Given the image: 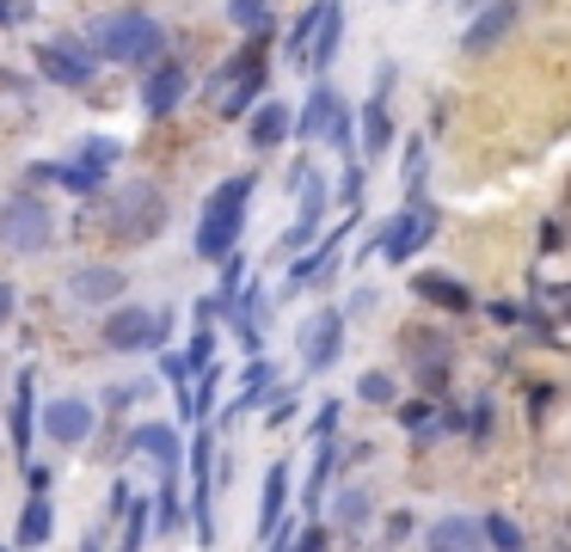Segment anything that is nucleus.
Here are the masks:
<instances>
[{"mask_svg": "<svg viewBox=\"0 0 571 552\" xmlns=\"http://www.w3.org/2000/svg\"><path fill=\"white\" fill-rule=\"evenodd\" d=\"M160 228H167V197H160L148 179L117 184V191L99 203V233H105L111 245H141V240H155Z\"/></svg>", "mask_w": 571, "mask_h": 552, "instance_id": "obj_1", "label": "nucleus"}, {"mask_svg": "<svg viewBox=\"0 0 571 552\" xmlns=\"http://www.w3.org/2000/svg\"><path fill=\"white\" fill-rule=\"evenodd\" d=\"M247 203H252V179H228L216 184V197L203 203V221H197V258L221 264L240 240V221H247Z\"/></svg>", "mask_w": 571, "mask_h": 552, "instance_id": "obj_2", "label": "nucleus"}, {"mask_svg": "<svg viewBox=\"0 0 571 552\" xmlns=\"http://www.w3.org/2000/svg\"><path fill=\"white\" fill-rule=\"evenodd\" d=\"M93 44L105 61H155L160 44H167V31L155 25L148 13H111L93 25Z\"/></svg>", "mask_w": 571, "mask_h": 552, "instance_id": "obj_3", "label": "nucleus"}, {"mask_svg": "<svg viewBox=\"0 0 571 552\" xmlns=\"http://www.w3.org/2000/svg\"><path fill=\"white\" fill-rule=\"evenodd\" d=\"M56 240V215L37 197H7L0 203V245L7 252H44Z\"/></svg>", "mask_w": 571, "mask_h": 552, "instance_id": "obj_4", "label": "nucleus"}, {"mask_svg": "<svg viewBox=\"0 0 571 552\" xmlns=\"http://www.w3.org/2000/svg\"><path fill=\"white\" fill-rule=\"evenodd\" d=\"M172 313H155V307H117L105 320V344L111 350H148V344H167Z\"/></svg>", "mask_w": 571, "mask_h": 552, "instance_id": "obj_5", "label": "nucleus"}, {"mask_svg": "<svg viewBox=\"0 0 571 552\" xmlns=\"http://www.w3.org/2000/svg\"><path fill=\"white\" fill-rule=\"evenodd\" d=\"M400 350L412 356L418 381L431 387V393L448 381V356H455V344H448V337L436 332V325H406V332H400Z\"/></svg>", "mask_w": 571, "mask_h": 552, "instance_id": "obj_6", "label": "nucleus"}, {"mask_svg": "<svg viewBox=\"0 0 571 552\" xmlns=\"http://www.w3.org/2000/svg\"><path fill=\"white\" fill-rule=\"evenodd\" d=\"M339 337H344V313H339V307H320V313L301 325V363H308V368H332V363H339Z\"/></svg>", "mask_w": 571, "mask_h": 552, "instance_id": "obj_7", "label": "nucleus"}, {"mask_svg": "<svg viewBox=\"0 0 571 552\" xmlns=\"http://www.w3.org/2000/svg\"><path fill=\"white\" fill-rule=\"evenodd\" d=\"M431 233H436V209H424V203H412V209H406L400 221H393V228L381 233V252H387V258H393V264H406V258H412V252H418V245L431 240Z\"/></svg>", "mask_w": 571, "mask_h": 552, "instance_id": "obj_8", "label": "nucleus"}, {"mask_svg": "<svg viewBox=\"0 0 571 552\" xmlns=\"http://www.w3.org/2000/svg\"><path fill=\"white\" fill-rule=\"evenodd\" d=\"M510 25H516V0H492V7H486V13L467 25L461 49H467V56H486V49L504 44V31H510Z\"/></svg>", "mask_w": 571, "mask_h": 552, "instance_id": "obj_9", "label": "nucleus"}, {"mask_svg": "<svg viewBox=\"0 0 571 552\" xmlns=\"http://www.w3.org/2000/svg\"><path fill=\"white\" fill-rule=\"evenodd\" d=\"M44 429H49V442H87L93 436V405L87 399H56L44 412Z\"/></svg>", "mask_w": 571, "mask_h": 552, "instance_id": "obj_10", "label": "nucleus"}, {"mask_svg": "<svg viewBox=\"0 0 571 552\" xmlns=\"http://www.w3.org/2000/svg\"><path fill=\"white\" fill-rule=\"evenodd\" d=\"M301 136H332V141L351 136V129H344V105H339V92L332 87H313L308 111H301Z\"/></svg>", "mask_w": 571, "mask_h": 552, "instance_id": "obj_11", "label": "nucleus"}, {"mask_svg": "<svg viewBox=\"0 0 571 552\" xmlns=\"http://www.w3.org/2000/svg\"><path fill=\"white\" fill-rule=\"evenodd\" d=\"M339 31H344V7L339 0H320V19H313V31H308V56H301V68H326L332 49H339Z\"/></svg>", "mask_w": 571, "mask_h": 552, "instance_id": "obj_12", "label": "nucleus"}, {"mask_svg": "<svg viewBox=\"0 0 571 552\" xmlns=\"http://www.w3.org/2000/svg\"><path fill=\"white\" fill-rule=\"evenodd\" d=\"M185 68H172V61H160L155 74H148V87H141V105H148V117H167V111H179V99H185Z\"/></svg>", "mask_w": 571, "mask_h": 552, "instance_id": "obj_13", "label": "nucleus"}, {"mask_svg": "<svg viewBox=\"0 0 571 552\" xmlns=\"http://www.w3.org/2000/svg\"><path fill=\"white\" fill-rule=\"evenodd\" d=\"M412 295H418V301H431V307H443V313H473V295H467L455 276H443V271L412 276Z\"/></svg>", "mask_w": 571, "mask_h": 552, "instance_id": "obj_14", "label": "nucleus"}, {"mask_svg": "<svg viewBox=\"0 0 571 552\" xmlns=\"http://www.w3.org/2000/svg\"><path fill=\"white\" fill-rule=\"evenodd\" d=\"M37 68H44L49 80H62V87H87V80H93V61L80 56L75 44H44L37 49Z\"/></svg>", "mask_w": 571, "mask_h": 552, "instance_id": "obj_15", "label": "nucleus"}, {"mask_svg": "<svg viewBox=\"0 0 571 552\" xmlns=\"http://www.w3.org/2000/svg\"><path fill=\"white\" fill-rule=\"evenodd\" d=\"M75 301H87V307H105V301H117V295L129 289V276L124 271H111V264H93V271H75Z\"/></svg>", "mask_w": 571, "mask_h": 552, "instance_id": "obj_16", "label": "nucleus"}, {"mask_svg": "<svg viewBox=\"0 0 571 552\" xmlns=\"http://www.w3.org/2000/svg\"><path fill=\"white\" fill-rule=\"evenodd\" d=\"M129 448H136V455H148L167 479H172V467H179V436H172L167 424H141L136 436H129Z\"/></svg>", "mask_w": 571, "mask_h": 552, "instance_id": "obj_17", "label": "nucleus"}, {"mask_svg": "<svg viewBox=\"0 0 571 552\" xmlns=\"http://www.w3.org/2000/svg\"><path fill=\"white\" fill-rule=\"evenodd\" d=\"M320 209H326V184L313 179V172H301V221L289 228V240H283V245H301V240H308V233L320 228Z\"/></svg>", "mask_w": 571, "mask_h": 552, "instance_id": "obj_18", "label": "nucleus"}, {"mask_svg": "<svg viewBox=\"0 0 571 552\" xmlns=\"http://www.w3.org/2000/svg\"><path fill=\"white\" fill-rule=\"evenodd\" d=\"M283 136H289V105H277V99H271V105L252 111V148H277Z\"/></svg>", "mask_w": 571, "mask_h": 552, "instance_id": "obj_19", "label": "nucleus"}, {"mask_svg": "<svg viewBox=\"0 0 571 552\" xmlns=\"http://www.w3.org/2000/svg\"><path fill=\"white\" fill-rule=\"evenodd\" d=\"M431 552H479V528L461 516H448L431 528Z\"/></svg>", "mask_w": 571, "mask_h": 552, "instance_id": "obj_20", "label": "nucleus"}, {"mask_svg": "<svg viewBox=\"0 0 571 552\" xmlns=\"http://www.w3.org/2000/svg\"><path fill=\"white\" fill-rule=\"evenodd\" d=\"M387 141H393V123H387V105H381V92H375L369 111H363V153H369V160H381Z\"/></svg>", "mask_w": 571, "mask_h": 552, "instance_id": "obj_21", "label": "nucleus"}, {"mask_svg": "<svg viewBox=\"0 0 571 552\" xmlns=\"http://www.w3.org/2000/svg\"><path fill=\"white\" fill-rule=\"evenodd\" d=\"M283 504H289V473H283V467H271V473H264V509H259V534H271V528H277Z\"/></svg>", "mask_w": 571, "mask_h": 552, "instance_id": "obj_22", "label": "nucleus"}, {"mask_svg": "<svg viewBox=\"0 0 571 552\" xmlns=\"http://www.w3.org/2000/svg\"><path fill=\"white\" fill-rule=\"evenodd\" d=\"M339 245H344V228H339V233H326V240L313 245L308 258L295 264V276H289V283H313V276H326V271H332V258H339Z\"/></svg>", "mask_w": 571, "mask_h": 552, "instance_id": "obj_23", "label": "nucleus"}, {"mask_svg": "<svg viewBox=\"0 0 571 552\" xmlns=\"http://www.w3.org/2000/svg\"><path fill=\"white\" fill-rule=\"evenodd\" d=\"M44 540H49V504H44V491H32V504L19 516V547H44Z\"/></svg>", "mask_w": 571, "mask_h": 552, "instance_id": "obj_24", "label": "nucleus"}, {"mask_svg": "<svg viewBox=\"0 0 571 552\" xmlns=\"http://www.w3.org/2000/svg\"><path fill=\"white\" fill-rule=\"evenodd\" d=\"M32 448V375L19 381V405H13V455Z\"/></svg>", "mask_w": 571, "mask_h": 552, "instance_id": "obj_25", "label": "nucleus"}, {"mask_svg": "<svg viewBox=\"0 0 571 552\" xmlns=\"http://www.w3.org/2000/svg\"><path fill=\"white\" fill-rule=\"evenodd\" d=\"M191 368H197V375H209V368H216V332H209V325H197V337H191Z\"/></svg>", "mask_w": 571, "mask_h": 552, "instance_id": "obj_26", "label": "nucleus"}, {"mask_svg": "<svg viewBox=\"0 0 571 552\" xmlns=\"http://www.w3.org/2000/svg\"><path fill=\"white\" fill-rule=\"evenodd\" d=\"M479 534L492 540V547H504V552H523V534H516V521H510V516H492Z\"/></svg>", "mask_w": 571, "mask_h": 552, "instance_id": "obj_27", "label": "nucleus"}, {"mask_svg": "<svg viewBox=\"0 0 571 552\" xmlns=\"http://www.w3.org/2000/svg\"><path fill=\"white\" fill-rule=\"evenodd\" d=\"M228 19L240 31H264V19H271V7H264V0H233L228 7Z\"/></svg>", "mask_w": 571, "mask_h": 552, "instance_id": "obj_28", "label": "nucleus"}, {"mask_svg": "<svg viewBox=\"0 0 571 552\" xmlns=\"http://www.w3.org/2000/svg\"><path fill=\"white\" fill-rule=\"evenodd\" d=\"M80 160H87L80 172H87V179H99V172H105L111 160H117V141H87V148H80Z\"/></svg>", "mask_w": 571, "mask_h": 552, "instance_id": "obj_29", "label": "nucleus"}, {"mask_svg": "<svg viewBox=\"0 0 571 552\" xmlns=\"http://www.w3.org/2000/svg\"><path fill=\"white\" fill-rule=\"evenodd\" d=\"M356 393L369 399V405H393V381H387V375H375V368L356 381Z\"/></svg>", "mask_w": 571, "mask_h": 552, "instance_id": "obj_30", "label": "nucleus"}, {"mask_svg": "<svg viewBox=\"0 0 571 552\" xmlns=\"http://www.w3.org/2000/svg\"><path fill=\"white\" fill-rule=\"evenodd\" d=\"M363 516H369V497H363V491H344V497H339V521H344V528H356Z\"/></svg>", "mask_w": 571, "mask_h": 552, "instance_id": "obj_31", "label": "nucleus"}, {"mask_svg": "<svg viewBox=\"0 0 571 552\" xmlns=\"http://www.w3.org/2000/svg\"><path fill=\"white\" fill-rule=\"evenodd\" d=\"M264 417H271V424H289V417H295V393H289V387L271 393V412H264Z\"/></svg>", "mask_w": 571, "mask_h": 552, "instance_id": "obj_32", "label": "nucleus"}, {"mask_svg": "<svg viewBox=\"0 0 571 552\" xmlns=\"http://www.w3.org/2000/svg\"><path fill=\"white\" fill-rule=\"evenodd\" d=\"M160 528H179V491H172V479L160 491Z\"/></svg>", "mask_w": 571, "mask_h": 552, "instance_id": "obj_33", "label": "nucleus"}, {"mask_svg": "<svg viewBox=\"0 0 571 552\" xmlns=\"http://www.w3.org/2000/svg\"><path fill=\"white\" fill-rule=\"evenodd\" d=\"M32 19V0H0V25H25Z\"/></svg>", "mask_w": 571, "mask_h": 552, "instance_id": "obj_34", "label": "nucleus"}, {"mask_svg": "<svg viewBox=\"0 0 571 552\" xmlns=\"http://www.w3.org/2000/svg\"><path fill=\"white\" fill-rule=\"evenodd\" d=\"M332 424H339V399H326V405H320V417H313V436L326 442V436H332Z\"/></svg>", "mask_w": 571, "mask_h": 552, "instance_id": "obj_35", "label": "nucleus"}, {"mask_svg": "<svg viewBox=\"0 0 571 552\" xmlns=\"http://www.w3.org/2000/svg\"><path fill=\"white\" fill-rule=\"evenodd\" d=\"M13 307H19V295H13V283H0V325L13 320Z\"/></svg>", "mask_w": 571, "mask_h": 552, "instance_id": "obj_36", "label": "nucleus"}, {"mask_svg": "<svg viewBox=\"0 0 571 552\" xmlns=\"http://www.w3.org/2000/svg\"><path fill=\"white\" fill-rule=\"evenodd\" d=\"M80 552H99V534H87V540H80Z\"/></svg>", "mask_w": 571, "mask_h": 552, "instance_id": "obj_37", "label": "nucleus"}, {"mask_svg": "<svg viewBox=\"0 0 571 552\" xmlns=\"http://www.w3.org/2000/svg\"><path fill=\"white\" fill-rule=\"evenodd\" d=\"M566 215H571V179H566Z\"/></svg>", "mask_w": 571, "mask_h": 552, "instance_id": "obj_38", "label": "nucleus"}, {"mask_svg": "<svg viewBox=\"0 0 571 552\" xmlns=\"http://www.w3.org/2000/svg\"><path fill=\"white\" fill-rule=\"evenodd\" d=\"M0 552H7V547H0Z\"/></svg>", "mask_w": 571, "mask_h": 552, "instance_id": "obj_39", "label": "nucleus"}]
</instances>
